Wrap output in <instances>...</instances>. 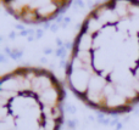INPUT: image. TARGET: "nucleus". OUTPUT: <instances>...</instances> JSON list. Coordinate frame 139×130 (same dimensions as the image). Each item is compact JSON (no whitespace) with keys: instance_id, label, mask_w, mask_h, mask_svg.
I'll list each match as a JSON object with an SVG mask.
<instances>
[{"instance_id":"nucleus-1","label":"nucleus","mask_w":139,"mask_h":130,"mask_svg":"<svg viewBox=\"0 0 139 130\" xmlns=\"http://www.w3.org/2000/svg\"><path fill=\"white\" fill-rule=\"evenodd\" d=\"M66 82L88 106L109 114L139 103V0H106L83 21Z\"/></svg>"},{"instance_id":"nucleus-3","label":"nucleus","mask_w":139,"mask_h":130,"mask_svg":"<svg viewBox=\"0 0 139 130\" xmlns=\"http://www.w3.org/2000/svg\"><path fill=\"white\" fill-rule=\"evenodd\" d=\"M6 11L25 23H43L54 20L71 0H1Z\"/></svg>"},{"instance_id":"nucleus-2","label":"nucleus","mask_w":139,"mask_h":130,"mask_svg":"<svg viewBox=\"0 0 139 130\" xmlns=\"http://www.w3.org/2000/svg\"><path fill=\"white\" fill-rule=\"evenodd\" d=\"M65 91L50 71L20 67L1 78L0 130H60Z\"/></svg>"}]
</instances>
